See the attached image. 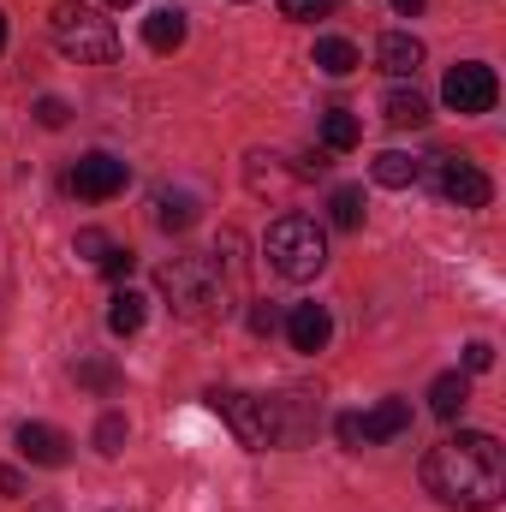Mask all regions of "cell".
I'll return each mask as SVG.
<instances>
[{
    "label": "cell",
    "mask_w": 506,
    "mask_h": 512,
    "mask_svg": "<svg viewBox=\"0 0 506 512\" xmlns=\"http://www.w3.org/2000/svg\"><path fill=\"white\" fill-rule=\"evenodd\" d=\"M423 489H429L441 507H459V512L495 507L501 489H506L501 441L483 435V429H459V435H447L441 447L423 453Z\"/></svg>",
    "instance_id": "1"
},
{
    "label": "cell",
    "mask_w": 506,
    "mask_h": 512,
    "mask_svg": "<svg viewBox=\"0 0 506 512\" xmlns=\"http://www.w3.org/2000/svg\"><path fill=\"white\" fill-rule=\"evenodd\" d=\"M48 36H54V48H60L66 60H78V66H108V60L120 54V30L102 18V6H84V0L54 6Z\"/></svg>",
    "instance_id": "2"
},
{
    "label": "cell",
    "mask_w": 506,
    "mask_h": 512,
    "mask_svg": "<svg viewBox=\"0 0 506 512\" xmlns=\"http://www.w3.org/2000/svg\"><path fill=\"white\" fill-rule=\"evenodd\" d=\"M262 251H268V268L280 280H316L328 268V239H322V227L310 215H280L268 227V245Z\"/></svg>",
    "instance_id": "3"
},
{
    "label": "cell",
    "mask_w": 506,
    "mask_h": 512,
    "mask_svg": "<svg viewBox=\"0 0 506 512\" xmlns=\"http://www.w3.org/2000/svg\"><path fill=\"white\" fill-rule=\"evenodd\" d=\"M161 292L173 298V310H179V316L203 322V316H215V310H221L227 280H221V262H215V256H173V262L161 268Z\"/></svg>",
    "instance_id": "4"
},
{
    "label": "cell",
    "mask_w": 506,
    "mask_h": 512,
    "mask_svg": "<svg viewBox=\"0 0 506 512\" xmlns=\"http://www.w3.org/2000/svg\"><path fill=\"white\" fill-rule=\"evenodd\" d=\"M209 405L233 423V435H239L245 447H256V453H268V447H274V405H268V399L239 393V387H215V393H209Z\"/></svg>",
    "instance_id": "5"
},
{
    "label": "cell",
    "mask_w": 506,
    "mask_h": 512,
    "mask_svg": "<svg viewBox=\"0 0 506 512\" xmlns=\"http://www.w3.org/2000/svg\"><path fill=\"white\" fill-rule=\"evenodd\" d=\"M495 96H501V84H495V72H489L483 60H459V66L447 72V84H441V102H447L453 114H489Z\"/></svg>",
    "instance_id": "6"
},
{
    "label": "cell",
    "mask_w": 506,
    "mask_h": 512,
    "mask_svg": "<svg viewBox=\"0 0 506 512\" xmlns=\"http://www.w3.org/2000/svg\"><path fill=\"white\" fill-rule=\"evenodd\" d=\"M435 185H441V197L459 203V209H489V197H495L489 173H483L477 161H459V155H435Z\"/></svg>",
    "instance_id": "7"
},
{
    "label": "cell",
    "mask_w": 506,
    "mask_h": 512,
    "mask_svg": "<svg viewBox=\"0 0 506 512\" xmlns=\"http://www.w3.org/2000/svg\"><path fill=\"white\" fill-rule=\"evenodd\" d=\"M84 203H108V197H120L126 191V161L120 155H108V149H90L78 167H72V179H66Z\"/></svg>",
    "instance_id": "8"
},
{
    "label": "cell",
    "mask_w": 506,
    "mask_h": 512,
    "mask_svg": "<svg viewBox=\"0 0 506 512\" xmlns=\"http://www.w3.org/2000/svg\"><path fill=\"white\" fill-rule=\"evenodd\" d=\"M286 340H292V352H322V346L334 340L328 304H298V310L286 316Z\"/></svg>",
    "instance_id": "9"
},
{
    "label": "cell",
    "mask_w": 506,
    "mask_h": 512,
    "mask_svg": "<svg viewBox=\"0 0 506 512\" xmlns=\"http://www.w3.org/2000/svg\"><path fill=\"white\" fill-rule=\"evenodd\" d=\"M376 66L387 78H411V72L423 66V42H417L411 30H387L376 42Z\"/></svg>",
    "instance_id": "10"
},
{
    "label": "cell",
    "mask_w": 506,
    "mask_h": 512,
    "mask_svg": "<svg viewBox=\"0 0 506 512\" xmlns=\"http://www.w3.org/2000/svg\"><path fill=\"white\" fill-rule=\"evenodd\" d=\"M405 429H411V405H405V399H381L370 417L358 411V441H364V447L393 441V435H405Z\"/></svg>",
    "instance_id": "11"
},
{
    "label": "cell",
    "mask_w": 506,
    "mask_h": 512,
    "mask_svg": "<svg viewBox=\"0 0 506 512\" xmlns=\"http://www.w3.org/2000/svg\"><path fill=\"white\" fill-rule=\"evenodd\" d=\"M18 453L30 459V465H66V435L60 429H48V423H18Z\"/></svg>",
    "instance_id": "12"
},
{
    "label": "cell",
    "mask_w": 506,
    "mask_h": 512,
    "mask_svg": "<svg viewBox=\"0 0 506 512\" xmlns=\"http://www.w3.org/2000/svg\"><path fill=\"white\" fill-rule=\"evenodd\" d=\"M143 42H149L155 54H173V48L185 42V12H179V6L149 12V18H143Z\"/></svg>",
    "instance_id": "13"
},
{
    "label": "cell",
    "mask_w": 506,
    "mask_h": 512,
    "mask_svg": "<svg viewBox=\"0 0 506 512\" xmlns=\"http://www.w3.org/2000/svg\"><path fill=\"white\" fill-rule=\"evenodd\" d=\"M197 221V197L191 191H155V227L161 233H185Z\"/></svg>",
    "instance_id": "14"
},
{
    "label": "cell",
    "mask_w": 506,
    "mask_h": 512,
    "mask_svg": "<svg viewBox=\"0 0 506 512\" xmlns=\"http://www.w3.org/2000/svg\"><path fill=\"white\" fill-rule=\"evenodd\" d=\"M370 173H376V185H387V191H405V185H417V161L405 155V149H381L376 161H370Z\"/></svg>",
    "instance_id": "15"
},
{
    "label": "cell",
    "mask_w": 506,
    "mask_h": 512,
    "mask_svg": "<svg viewBox=\"0 0 506 512\" xmlns=\"http://www.w3.org/2000/svg\"><path fill=\"white\" fill-rule=\"evenodd\" d=\"M465 393H471L465 376H459V370H447V376H435V387H429V411H435L441 423H453V417L465 411Z\"/></svg>",
    "instance_id": "16"
},
{
    "label": "cell",
    "mask_w": 506,
    "mask_h": 512,
    "mask_svg": "<svg viewBox=\"0 0 506 512\" xmlns=\"http://www.w3.org/2000/svg\"><path fill=\"white\" fill-rule=\"evenodd\" d=\"M364 209H370V203H364V185H340V191L328 197V215H334L340 233H358V227H364Z\"/></svg>",
    "instance_id": "17"
},
{
    "label": "cell",
    "mask_w": 506,
    "mask_h": 512,
    "mask_svg": "<svg viewBox=\"0 0 506 512\" xmlns=\"http://www.w3.org/2000/svg\"><path fill=\"white\" fill-rule=\"evenodd\" d=\"M316 66H322L328 78H346V72H358V48H352L346 36H322V42H316Z\"/></svg>",
    "instance_id": "18"
},
{
    "label": "cell",
    "mask_w": 506,
    "mask_h": 512,
    "mask_svg": "<svg viewBox=\"0 0 506 512\" xmlns=\"http://www.w3.org/2000/svg\"><path fill=\"white\" fill-rule=\"evenodd\" d=\"M381 114H387V126H423V120H429V102H423L417 90H387Z\"/></svg>",
    "instance_id": "19"
},
{
    "label": "cell",
    "mask_w": 506,
    "mask_h": 512,
    "mask_svg": "<svg viewBox=\"0 0 506 512\" xmlns=\"http://www.w3.org/2000/svg\"><path fill=\"white\" fill-rule=\"evenodd\" d=\"M358 137H364V126H358V114H346V108H334V114L322 120V143H328L334 155H346Z\"/></svg>",
    "instance_id": "20"
},
{
    "label": "cell",
    "mask_w": 506,
    "mask_h": 512,
    "mask_svg": "<svg viewBox=\"0 0 506 512\" xmlns=\"http://www.w3.org/2000/svg\"><path fill=\"white\" fill-rule=\"evenodd\" d=\"M108 328H114V334H137V328H143V298H137V292H114Z\"/></svg>",
    "instance_id": "21"
},
{
    "label": "cell",
    "mask_w": 506,
    "mask_h": 512,
    "mask_svg": "<svg viewBox=\"0 0 506 512\" xmlns=\"http://www.w3.org/2000/svg\"><path fill=\"white\" fill-rule=\"evenodd\" d=\"M120 447H126V417H120V411H108V417L96 423V453H108V459H114Z\"/></svg>",
    "instance_id": "22"
},
{
    "label": "cell",
    "mask_w": 506,
    "mask_h": 512,
    "mask_svg": "<svg viewBox=\"0 0 506 512\" xmlns=\"http://www.w3.org/2000/svg\"><path fill=\"white\" fill-rule=\"evenodd\" d=\"M78 382L96 387V393H108V387L120 382V370H114V364H102V358H84V364H78Z\"/></svg>",
    "instance_id": "23"
},
{
    "label": "cell",
    "mask_w": 506,
    "mask_h": 512,
    "mask_svg": "<svg viewBox=\"0 0 506 512\" xmlns=\"http://www.w3.org/2000/svg\"><path fill=\"white\" fill-rule=\"evenodd\" d=\"M286 18H328L334 12V0H274Z\"/></svg>",
    "instance_id": "24"
},
{
    "label": "cell",
    "mask_w": 506,
    "mask_h": 512,
    "mask_svg": "<svg viewBox=\"0 0 506 512\" xmlns=\"http://www.w3.org/2000/svg\"><path fill=\"white\" fill-rule=\"evenodd\" d=\"M36 126L60 131L66 126V102H60V96H42V102H36Z\"/></svg>",
    "instance_id": "25"
},
{
    "label": "cell",
    "mask_w": 506,
    "mask_h": 512,
    "mask_svg": "<svg viewBox=\"0 0 506 512\" xmlns=\"http://www.w3.org/2000/svg\"><path fill=\"white\" fill-rule=\"evenodd\" d=\"M108 251H114V245H108V233H96V227H84V233H78V256H90V262H102Z\"/></svg>",
    "instance_id": "26"
},
{
    "label": "cell",
    "mask_w": 506,
    "mask_h": 512,
    "mask_svg": "<svg viewBox=\"0 0 506 512\" xmlns=\"http://www.w3.org/2000/svg\"><path fill=\"white\" fill-rule=\"evenodd\" d=\"M131 268H137V256H131V251H120V245H114V251L102 256V274H108V280H126Z\"/></svg>",
    "instance_id": "27"
},
{
    "label": "cell",
    "mask_w": 506,
    "mask_h": 512,
    "mask_svg": "<svg viewBox=\"0 0 506 512\" xmlns=\"http://www.w3.org/2000/svg\"><path fill=\"white\" fill-rule=\"evenodd\" d=\"M489 364H495V352H489V340H471V346H465V370L477 376V370H489Z\"/></svg>",
    "instance_id": "28"
},
{
    "label": "cell",
    "mask_w": 506,
    "mask_h": 512,
    "mask_svg": "<svg viewBox=\"0 0 506 512\" xmlns=\"http://www.w3.org/2000/svg\"><path fill=\"white\" fill-rule=\"evenodd\" d=\"M274 328H280V316L268 304H251V334H274Z\"/></svg>",
    "instance_id": "29"
},
{
    "label": "cell",
    "mask_w": 506,
    "mask_h": 512,
    "mask_svg": "<svg viewBox=\"0 0 506 512\" xmlns=\"http://www.w3.org/2000/svg\"><path fill=\"white\" fill-rule=\"evenodd\" d=\"M0 495H24V477L18 471H0Z\"/></svg>",
    "instance_id": "30"
},
{
    "label": "cell",
    "mask_w": 506,
    "mask_h": 512,
    "mask_svg": "<svg viewBox=\"0 0 506 512\" xmlns=\"http://www.w3.org/2000/svg\"><path fill=\"white\" fill-rule=\"evenodd\" d=\"M393 12H399V18H417V12H423V0H393Z\"/></svg>",
    "instance_id": "31"
},
{
    "label": "cell",
    "mask_w": 506,
    "mask_h": 512,
    "mask_svg": "<svg viewBox=\"0 0 506 512\" xmlns=\"http://www.w3.org/2000/svg\"><path fill=\"white\" fill-rule=\"evenodd\" d=\"M0 48H6V12H0Z\"/></svg>",
    "instance_id": "32"
},
{
    "label": "cell",
    "mask_w": 506,
    "mask_h": 512,
    "mask_svg": "<svg viewBox=\"0 0 506 512\" xmlns=\"http://www.w3.org/2000/svg\"><path fill=\"white\" fill-rule=\"evenodd\" d=\"M102 6H137V0H102Z\"/></svg>",
    "instance_id": "33"
}]
</instances>
